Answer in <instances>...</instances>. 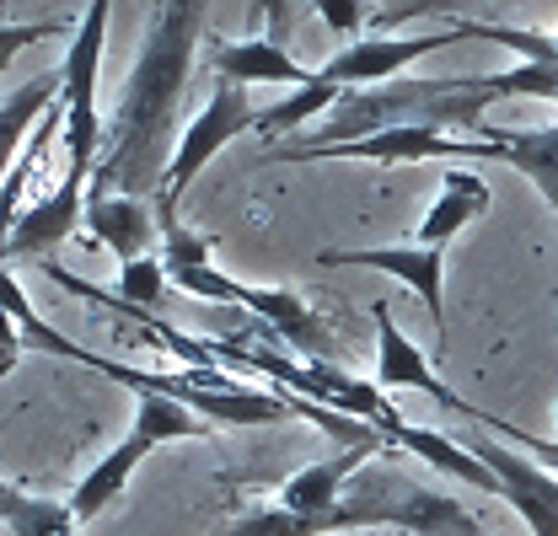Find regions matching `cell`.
<instances>
[{
  "label": "cell",
  "instance_id": "cell-21",
  "mask_svg": "<svg viewBox=\"0 0 558 536\" xmlns=\"http://www.w3.org/2000/svg\"><path fill=\"white\" fill-rule=\"evenodd\" d=\"M161 290H167V268H161V258L145 253V258L119 268V301H124L130 312H156Z\"/></svg>",
  "mask_w": 558,
  "mask_h": 536
},
{
  "label": "cell",
  "instance_id": "cell-24",
  "mask_svg": "<svg viewBox=\"0 0 558 536\" xmlns=\"http://www.w3.org/2000/svg\"><path fill=\"white\" fill-rule=\"evenodd\" d=\"M317 5V16L339 33V38H360V27H365V0H312Z\"/></svg>",
  "mask_w": 558,
  "mask_h": 536
},
{
  "label": "cell",
  "instance_id": "cell-1",
  "mask_svg": "<svg viewBox=\"0 0 558 536\" xmlns=\"http://www.w3.org/2000/svg\"><path fill=\"white\" fill-rule=\"evenodd\" d=\"M205 5L209 0H167L161 16L150 22L140 60L124 81V97L113 119L102 124V150L92 161L86 199H102V194L156 199L161 194V178L178 150V102L205 38Z\"/></svg>",
  "mask_w": 558,
  "mask_h": 536
},
{
  "label": "cell",
  "instance_id": "cell-27",
  "mask_svg": "<svg viewBox=\"0 0 558 536\" xmlns=\"http://www.w3.org/2000/svg\"><path fill=\"white\" fill-rule=\"evenodd\" d=\"M554 418H558V402H554Z\"/></svg>",
  "mask_w": 558,
  "mask_h": 536
},
{
  "label": "cell",
  "instance_id": "cell-3",
  "mask_svg": "<svg viewBox=\"0 0 558 536\" xmlns=\"http://www.w3.org/2000/svg\"><path fill=\"white\" fill-rule=\"evenodd\" d=\"M269 161H381V167H398V161H505L558 215V124H543V130H494L484 119L473 130V139L429 134V130H387V134H371V139H354V145H317V150L279 145V150H269Z\"/></svg>",
  "mask_w": 558,
  "mask_h": 536
},
{
  "label": "cell",
  "instance_id": "cell-14",
  "mask_svg": "<svg viewBox=\"0 0 558 536\" xmlns=\"http://www.w3.org/2000/svg\"><path fill=\"white\" fill-rule=\"evenodd\" d=\"M209 65L220 81H236V86H312L317 70H306L301 60H290V49H279L275 38H247V44H231V38H209Z\"/></svg>",
  "mask_w": 558,
  "mask_h": 536
},
{
  "label": "cell",
  "instance_id": "cell-7",
  "mask_svg": "<svg viewBox=\"0 0 558 536\" xmlns=\"http://www.w3.org/2000/svg\"><path fill=\"white\" fill-rule=\"evenodd\" d=\"M108 16L113 0H92L75 16L65 65H60V102H65V150L70 178H92V161L102 150V113H97V81H102V54H108Z\"/></svg>",
  "mask_w": 558,
  "mask_h": 536
},
{
  "label": "cell",
  "instance_id": "cell-13",
  "mask_svg": "<svg viewBox=\"0 0 558 536\" xmlns=\"http://www.w3.org/2000/svg\"><path fill=\"white\" fill-rule=\"evenodd\" d=\"M371 456H381V451H371V446H349V451H333V456H323V462H312V467H301L295 477H284V488H279V504L295 526H306V521H317V515H328L333 504H339V494H344V483L354 472L365 467Z\"/></svg>",
  "mask_w": 558,
  "mask_h": 536
},
{
  "label": "cell",
  "instance_id": "cell-16",
  "mask_svg": "<svg viewBox=\"0 0 558 536\" xmlns=\"http://www.w3.org/2000/svg\"><path fill=\"white\" fill-rule=\"evenodd\" d=\"M392 451H409L418 462H429L435 472H446V477H457V483H468V488H484L499 499V483H494V472L462 446V440H451V435H440V429H424V424H409V418H398L387 435H381Z\"/></svg>",
  "mask_w": 558,
  "mask_h": 536
},
{
  "label": "cell",
  "instance_id": "cell-12",
  "mask_svg": "<svg viewBox=\"0 0 558 536\" xmlns=\"http://www.w3.org/2000/svg\"><path fill=\"white\" fill-rule=\"evenodd\" d=\"M371 317H376V387H409V392H424V398H435L440 407H451V413H468V398H457L435 376L429 354L398 328V317H392L387 301H376Z\"/></svg>",
  "mask_w": 558,
  "mask_h": 536
},
{
  "label": "cell",
  "instance_id": "cell-22",
  "mask_svg": "<svg viewBox=\"0 0 558 536\" xmlns=\"http://www.w3.org/2000/svg\"><path fill=\"white\" fill-rule=\"evenodd\" d=\"M468 418H473L478 429H488V435H505V440H515V446H521V451H526V456H532L537 467H543V472H554V477H558V446H554V440H537V435H526V429H515V424L494 418V413H484V407H473V402H468Z\"/></svg>",
  "mask_w": 558,
  "mask_h": 536
},
{
  "label": "cell",
  "instance_id": "cell-10",
  "mask_svg": "<svg viewBox=\"0 0 558 536\" xmlns=\"http://www.w3.org/2000/svg\"><path fill=\"white\" fill-rule=\"evenodd\" d=\"M317 268H376V273H392L398 284H409L429 322H435V338L446 343V247H418V242H403V247H344V253H317Z\"/></svg>",
  "mask_w": 558,
  "mask_h": 536
},
{
  "label": "cell",
  "instance_id": "cell-5",
  "mask_svg": "<svg viewBox=\"0 0 558 536\" xmlns=\"http://www.w3.org/2000/svg\"><path fill=\"white\" fill-rule=\"evenodd\" d=\"M156 231H161V268L167 284H178L194 301H220V306H247L269 333H279L290 349H301L306 360H328V328L323 317L295 295V290H258V284H236L231 273L209 264V242L199 231H189L172 209H156Z\"/></svg>",
  "mask_w": 558,
  "mask_h": 536
},
{
  "label": "cell",
  "instance_id": "cell-2",
  "mask_svg": "<svg viewBox=\"0 0 558 536\" xmlns=\"http://www.w3.org/2000/svg\"><path fill=\"white\" fill-rule=\"evenodd\" d=\"M398 456H403V451H392V446H387L381 456H371V462L344 483L339 504H333L328 515L306 521V526H295L284 510L269 504V510L242 515V521L231 526V536H323V532H376V526L414 532V536H488L484 526H478V515H473L462 499H451V494L418 483Z\"/></svg>",
  "mask_w": 558,
  "mask_h": 536
},
{
  "label": "cell",
  "instance_id": "cell-18",
  "mask_svg": "<svg viewBox=\"0 0 558 536\" xmlns=\"http://www.w3.org/2000/svg\"><path fill=\"white\" fill-rule=\"evenodd\" d=\"M54 102H60V70L27 81L11 102H0V188H5V178H11V167H16L27 134L38 130V119H44Z\"/></svg>",
  "mask_w": 558,
  "mask_h": 536
},
{
  "label": "cell",
  "instance_id": "cell-9",
  "mask_svg": "<svg viewBox=\"0 0 558 536\" xmlns=\"http://www.w3.org/2000/svg\"><path fill=\"white\" fill-rule=\"evenodd\" d=\"M468 38H478V27L473 22H451V33H418V38H387V33H365V38H354L344 44L333 60H323L317 75L323 81H333V86H381V81H398L403 65H414L424 54H440V49H451V44H468Z\"/></svg>",
  "mask_w": 558,
  "mask_h": 536
},
{
  "label": "cell",
  "instance_id": "cell-19",
  "mask_svg": "<svg viewBox=\"0 0 558 536\" xmlns=\"http://www.w3.org/2000/svg\"><path fill=\"white\" fill-rule=\"evenodd\" d=\"M0 526L11 536H75V510L60 499H38V494H22L16 483L0 477Z\"/></svg>",
  "mask_w": 558,
  "mask_h": 536
},
{
  "label": "cell",
  "instance_id": "cell-25",
  "mask_svg": "<svg viewBox=\"0 0 558 536\" xmlns=\"http://www.w3.org/2000/svg\"><path fill=\"white\" fill-rule=\"evenodd\" d=\"M290 16H295V11H290V0H253V22H264V27L275 33L279 49L290 44Z\"/></svg>",
  "mask_w": 558,
  "mask_h": 536
},
{
  "label": "cell",
  "instance_id": "cell-23",
  "mask_svg": "<svg viewBox=\"0 0 558 536\" xmlns=\"http://www.w3.org/2000/svg\"><path fill=\"white\" fill-rule=\"evenodd\" d=\"M60 33H65V22H0V75L11 70V60L22 49H33L44 38H60Z\"/></svg>",
  "mask_w": 558,
  "mask_h": 536
},
{
  "label": "cell",
  "instance_id": "cell-4",
  "mask_svg": "<svg viewBox=\"0 0 558 536\" xmlns=\"http://www.w3.org/2000/svg\"><path fill=\"white\" fill-rule=\"evenodd\" d=\"M488 97H484V75H451V81H381V86H349L339 97L333 113L317 119V130L290 139L301 150L317 145H354L371 134L387 130H429V134H473L484 124Z\"/></svg>",
  "mask_w": 558,
  "mask_h": 536
},
{
  "label": "cell",
  "instance_id": "cell-20",
  "mask_svg": "<svg viewBox=\"0 0 558 536\" xmlns=\"http://www.w3.org/2000/svg\"><path fill=\"white\" fill-rule=\"evenodd\" d=\"M339 97H344V86H333V81H312V86H301L295 97H284V102H275V108H264L258 113V130L264 134H290L301 130L306 119H323V113H333L339 108Z\"/></svg>",
  "mask_w": 558,
  "mask_h": 536
},
{
  "label": "cell",
  "instance_id": "cell-8",
  "mask_svg": "<svg viewBox=\"0 0 558 536\" xmlns=\"http://www.w3.org/2000/svg\"><path fill=\"white\" fill-rule=\"evenodd\" d=\"M258 113H264V108L247 97V86H236V81H215V92H209V102L199 108V119L178 134L172 167H167L161 194L150 199V209H172V215H178V204H183V194H189V183L205 172L209 161H215L236 134L258 130Z\"/></svg>",
  "mask_w": 558,
  "mask_h": 536
},
{
  "label": "cell",
  "instance_id": "cell-17",
  "mask_svg": "<svg viewBox=\"0 0 558 536\" xmlns=\"http://www.w3.org/2000/svg\"><path fill=\"white\" fill-rule=\"evenodd\" d=\"M488 204H494V188H488L478 172H451L446 183H440V194L435 204L424 209V220H418V247H446L468 220H478L488 215Z\"/></svg>",
  "mask_w": 558,
  "mask_h": 536
},
{
  "label": "cell",
  "instance_id": "cell-26",
  "mask_svg": "<svg viewBox=\"0 0 558 536\" xmlns=\"http://www.w3.org/2000/svg\"><path fill=\"white\" fill-rule=\"evenodd\" d=\"M22 360H27V343H22V333H16V322L0 312V381H5Z\"/></svg>",
  "mask_w": 558,
  "mask_h": 536
},
{
  "label": "cell",
  "instance_id": "cell-6",
  "mask_svg": "<svg viewBox=\"0 0 558 536\" xmlns=\"http://www.w3.org/2000/svg\"><path fill=\"white\" fill-rule=\"evenodd\" d=\"M189 435H205V418H199V413H189L183 402H172V398H156V392L135 398V424H130V435H124L97 467L86 472V477L75 483V494H70L75 521H81V526L97 521V515L130 488L135 467L156 451V446H167V440H189Z\"/></svg>",
  "mask_w": 558,
  "mask_h": 536
},
{
  "label": "cell",
  "instance_id": "cell-11",
  "mask_svg": "<svg viewBox=\"0 0 558 536\" xmlns=\"http://www.w3.org/2000/svg\"><path fill=\"white\" fill-rule=\"evenodd\" d=\"M81 215H86V183L65 172L49 194H38V199L16 215V226H11L0 258H5V264H16V258H38V264H44L54 247H65L70 236L81 231Z\"/></svg>",
  "mask_w": 558,
  "mask_h": 536
},
{
  "label": "cell",
  "instance_id": "cell-15",
  "mask_svg": "<svg viewBox=\"0 0 558 536\" xmlns=\"http://www.w3.org/2000/svg\"><path fill=\"white\" fill-rule=\"evenodd\" d=\"M86 231H97V247H108L119 268L135 264L150 253V242L161 236L156 231V209L145 199H124V194H102V199H86V215H81Z\"/></svg>",
  "mask_w": 558,
  "mask_h": 536
}]
</instances>
